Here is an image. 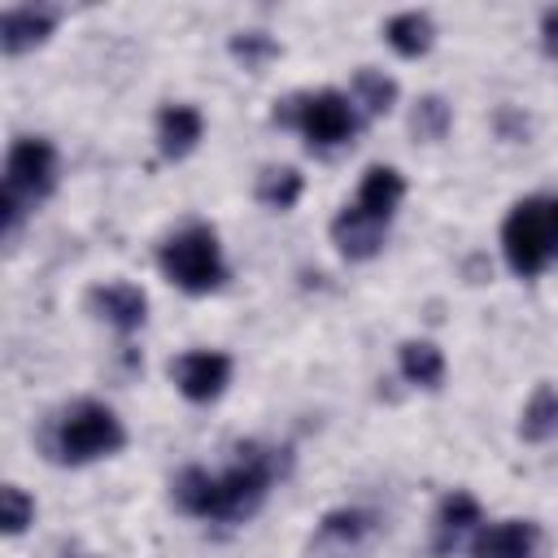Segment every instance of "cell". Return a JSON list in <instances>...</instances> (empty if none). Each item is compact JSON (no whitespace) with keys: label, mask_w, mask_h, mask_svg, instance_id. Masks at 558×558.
<instances>
[{"label":"cell","mask_w":558,"mask_h":558,"mask_svg":"<svg viewBox=\"0 0 558 558\" xmlns=\"http://www.w3.org/2000/svg\"><path fill=\"white\" fill-rule=\"evenodd\" d=\"M240 458L222 471V475H209L201 466H187L179 471L174 480V501L196 514V519H244L262 506L266 488H270V475H275V458L262 453L257 445H240L235 449Z\"/></svg>","instance_id":"6da1fadb"},{"label":"cell","mask_w":558,"mask_h":558,"mask_svg":"<svg viewBox=\"0 0 558 558\" xmlns=\"http://www.w3.org/2000/svg\"><path fill=\"white\" fill-rule=\"evenodd\" d=\"M126 440L118 414L100 401H74L65 405L61 414H52L48 432H44V449L52 462H65V466H83L92 458H105V453H118Z\"/></svg>","instance_id":"7a4b0ae2"},{"label":"cell","mask_w":558,"mask_h":558,"mask_svg":"<svg viewBox=\"0 0 558 558\" xmlns=\"http://www.w3.org/2000/svg\"><path fill=\"white\" fill-rule=\"evenodd\" d=\"M157 266H161V275H166L174 288H183V292H192V296H205V292L222 288V279H227L218 235H214V227H205V222H187L183 231H174V235L161 244Z\"/></svg>","instance_id":"3957f363"},{"label":"cell","mask_w":558,"mask_h":558,"mask_svg":"<svg viewBox=\"0 0 558 558\" xmlns=\"http://www.w3.org/2000/svg\"><path fill=\"white\" fill-rule=\"evenodd\" d=\"M52 187H57V153H52V144L35 140V135L13 140L9 157H4V196H0L4 231L13 235L22 214H26V205L44 201Z\"/></svg>","instance_id":"277c9868"},{"label":"cell","mask_w":558,"mask_h":558,"mask_svg":"<svg viewBox=\"0 0 558 558\" xmlns=\"http://www.w3.org/2000/svg\"><path fill=\"white\" fill-rule=\"evenodd\" d=\"M275 122H279V126H296V131L305 135V144L318 148V153L340 148V144L353 135V126H357L353 105H349L340 92H331V87L288 96V100L275 109Z\"/></svg>","instance_id":"5b68a950"},{"label":"cell","mask_w":558,"mask_h":558,"mask_svg":"<svg viewBox=\"0 0 558 558\" xmlns=\"http://www.w3.org/2000/svg\"><path fill=\"white\" fill-rule=\"evenodd\" d=\"M501 248H506V262L519 279H532L545 270V262L554 257V240H549V214H545V201H519L501 227Z\"/></svg>","instance_id":"8992f818"},{"label":"cell","mask_w":558,"mask_h":558,"mask_svg":"<svg viewBox=\"0 0 558 558\" xmlns=\"http://www.w3.org/2000/svg\"><path fill=\"white\" fill-rule=\"evenodd\" d=\"M170 379L187 401H214L231 379V357L214 349H192L170 362Z\"/></svg>","instance_id":"52a82bcc"},{"label":"cell","mask_w":558,"mask_h":558,"mask_svg":"<svg viewBox=\"0 0 558 558\" xmlns=\"http://www.w3.org/2000/svg\"><path fill=\"white\" fill-rule=\"evenodd\" d=\"M536 545H541V527L527 523V519H506V523H493L475 536L471 545V558H536Z\"/></svg>","instance_id":"ba28073f"},{"label":"cell","mask_w":558,"mask_h":558,"mask_svg":"<svg viewBox=\"0 0 558 558\" xmlns=\"http://www.w3.org/2000/svg\"><path fill=\"white\" fill-rule=\"evenodd\" d=\"M57 26V9L48 4H22V9H4L0 17V44L9 57L26 52V48H39Z\"/></svg>","instance_id":"9c48e42d"},{"label":"cell","mask_w":558,"mask_h":558,"mask_svg":"<svg viewBox=\"0 0 558 558\" xmlns=\"http://www.w3.org/2000/svg\"><path fill=\"white\" fill-rule=\"evenodd\" d=\"M384 231H388V222L362 214L357 205H344V209L336 214V222H331V240H336V248H340L344 257H353V262L375 257L379 244H384Z\"/></svg>","instance_id":"30bf717a"},{"label":"cell","mask_w":558,"mask_h":558,"mask_svg":"<svg viewBox=\"0 0 558 558\" xmlns=\"http://www.w3.org/2000/svg\"><path fill=\"white\" fill-rule=\"evenodd\" d=\"M87 305L118 331H135L144 327L148 318V296L135 288V283H105V288H92L87 292Z\"/></svg>","instance_id":"8fae6325"},{"label":"cell","mask_w":558,"mask_h":558,"mask_svg":"<svg viewBox=\"0 0 558 558\" xmlns=\"http://www.w3.org/2000/svg\"><path fill=\"white\" fill-rule=\"evenodd\" d=\"M480 523V501L471 493H449L436 510V532H432V554L445 558L458 549V541Z\"/></svg>","instance_id":"7c38bea8"},{"label":"cell","mask_w":558,"mask_h":558,"mask_svg":"<svg viewBox=\"0 0 558 558\" xmlns=\"http://www.w3.org/2000/svg\"><path fill=\"white\" fill-rule=\"evenodd\" d=\"M201 131H205V118L192 105H166L157 113V148H161V157H170V161L187 157L196 148Z\"/></svg>","instance_id":"4fadbf2b"},{"label":"cell","mask_w":558,"mask_h":558,"mask_svg":"<svg viewBox=\"0 0 558 558\" xmlns=\"http://www.w3.org/2000/svg\"><path fill=\"white\" fill-rule=\"evenodd\" d=\"M401 196H405V179H401L392 166H371V170L362 174V187H357V201H353V205H357L362 214L388 222L392 209L401 205Z\"/></svg>","instance_id":"5bb4252c"},{"label":"cell","mask_w":558,"mask_h":558,"mask_svg":"<svg viewBox=\"0 0 558 558\" xmlns=\"http://www.w3.org/2000/svg\"><path fill=\"white\" fill-rule=\"evenodd\" d=\"M432 35H436V26H432V17L418 13V9L397 13V17H388V26H384V39H388L392 52H401V57H423V52L432 48Z\"/></svg>","instance_id":"9a60e30c"},{"label":"cell","mask_w":558,"mask_h":558,"mask_svg":"<svg viewBox=\"0 0 558 558\" xmlns=\"http://www.w3.org/2000/svg\"><path fill=\"white\" fill-rule=\"evenodd\" d=\"M519 436L532 440V445H545L549 436H558V388L541 384L527 405H523V418H519Z\"/></svg>","instance_id":"2e32d148"},{"label":"cell","mask_w":558,"mask_h":558,"mask_svg":"<svg viewBox=\"0 0 558 558\" xmlns=\"http://www.w3.org/2000/svg\"><path fill=\"white\" fill-rule=\"evenodd\" d=\"M401 375L410 384H423V388H440L445 379V357L432 340H405L401 344Z\"/></svg>","instance_id":"e0dca14e"},{"label":"cell","mask_w":558,"mask_h":558,"mask_svg":"<svg viewBox=\"0 0 558 558\" xmlns=\"http://www.w3.org/2000/svg\"><path fill=\"white\" fill-rule=\"evenodd\" d=\"M301 174L292 170V166H270V170H262V179H257V201L266 205V209H292L296 205V196H301Z\"/></svg>","instance_id":"ac0fdd59"},{"label":"cell","mask_w":558,"mask_h":558,"mask_svg":"<svg viewBox=\"0 0 558 558\" xmlns=\"http://www.w3.org/2000/svg\"><path fill=\"white\" fill-rule=\"evenodd\" d=\"M353 96H357V105H362L366 113H388V109L397 105V83H392L384 70L362 65V70L353 74Z\"/></svg>","instance_id":"d6986e66"},{"label":"cell","mask_w":558,"mask_h":558,"mask_svg":"<svg viewBox=\"0 0 558 558\" xmlns=\"http://www.w3.org/2000/svg\"><path fill=\"white\" fill-rule=\"evenodd\" d=\"M410 131H414L418 140H440V135L449 131V105H445L440 96H423L418 109L410 113Z\"/></svg>","instance_id":"ffe728a7"},{"label":"cell","mask_w":558,"mask_h":558,"mask_svg":"<svg viewBox=\"0 0 558 558\" xmlns=\"http://www.w3.org/2000/svg\"><path fill=\"white\" fill-rule=\"evenodd\" d=\"M31 519H35V501H31L17 484H4V488H0V523H4V532L17 536Z\"/></svg>","instance_id":"44dd1931"},{"label":"cell","mask_w":558,"mask_h":558,"mask_svg":"<svg viewBox=\"0 0 558 558\" xmlns=\"http://www.w3.org/2000/svg\"><path fill=\"white\" fill-rule=\"evenodd\" d=\"M231 57H240L248 70H262L270 57H279V44L270 35H262V31H248V35L231 39Z\"/></svg>","instance_id":"7402d4cb"},{"label":"cell","mask_w":558,"mask_h":558,"mask_svg":"<svg viewBox=\"0 0 558 558\" xmlns=\"http://www.w3.org/2000/svg\"><path fill=\"white\" fill-rule=\"evenodd\" d=\"M366 532H371V514H362V510H331L323 519L327 541H362Z\"/></svg>","instance_id":"603a6c76"},{"label":"cell","mask_w":558,"mask_h":558,"mask_svg":"<svg viewBox=\"0 0 558 558\" xmlns=\"http://www.w3.org/2000/svg\"><path fill=\"white\" fill-rule=\"evenodd\" d=\"M541 39H545V52L558 57V9H545V17H541Z\"/></svg>","instance_id":"cb8c5ba5"},{"label":"cell","mask_w":558,"mask_h":558,"mask_svg":"<svg viewBox=\"0 0 558 558\" xmlns=\"http://www.w3.org/2000/svg\"><path fill=\"white\" fill-rule=\"evenodd\" d=\"M545 214H549V240H554V253H558V201H545Z\"/></svg>","instance_id":"d4e9b609"}]
</instances>
